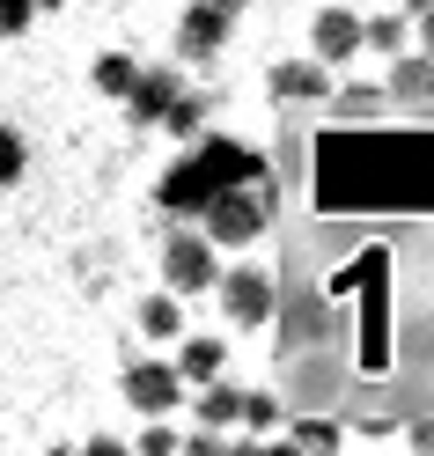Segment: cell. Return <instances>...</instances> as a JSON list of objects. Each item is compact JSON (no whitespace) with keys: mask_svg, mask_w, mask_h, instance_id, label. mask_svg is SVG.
<instances>
[{"mask_svg":"<svg viewBox=\"0 0 434 456\" xmlns=\"http://www.w3.org/2000/svg\"><path fill=\"white\" fill-rule=\"evenodd\" d=\"M413 449H434V419H420V427H413Z\"/></svg>","mask_w":434,"mask_h":456,"instance_id":"24","label":"cell"},{"mask_svg":"<svg viewBox=\"0 0 434 456\" xmlns=\"http://www.w3.org/2000/svg\"><path fill=\"white\" fill-rule=\"evenodd\" d=\"M287 442H295V449H332L339 442V419H295V427H287Z\"/></svg>","mask_w":434,"mask_h":456,"instance_id":"20","label":"cell"},{"mask_svg":"<svg viewBox=\"0 0 434 456\" xmlns=\"http://www.w3.org/2000/svg\"><path fill=\"white\" fill-rule=\"evenodd\" d=\"M236 427H243V435H273V427H280V397H273V390H243Z\"/></svg>","mask_w":434,"mask_h":456,"instance_id":"18","label":"cell"},{"mask_svg":"<svg viewBox=\"0 0 434 456\" xmlns=\"http://www.w3.org/2000/svg\"><path fill=\"white\" fill-rule=\"evenodd\" d=\"M273 207H280V191H273L266 169H258L250 184H221L214 199H199V228H207V243H214V250H243V243L266 236Z\"/></svg>","mask_w":434,"mask_h":456,"instance_id":"2","label":"cell"},{"mask_svg":"<svg viewBox=\"0 0 434 456\" xmlns=\"http://www.w3.org/2000/svg\"><path fill=\"white\" fill-rule=\"evenodd\" d=\"M177 89H184V81H177V67H140V74H133V89H126L119 103H126V118L148 133V126L162 118V103L177 96Z\"/></svg>","mask_w":434,"mask_h":456,"instance_id":"10","label":"cell"},{"mask_svg":"<svg viewBox=\"0 0 434 456\" xmlns=\"http://www.w3.org/2000/svg\"><path fill=\"white\" fill-rule=\"evenodd\" d=\"M214 273H221V250L207 243V228H169V236H162V280H169V295H214Z\"/></svg>","mask_w":434,"mask_h":456,"instance_id":"3","label":"cell"},{"mask_svg":"<svg viewBox=\"0 0 434 456\" xmlns=\"http://www.w3.org/2000/svg\"><path fill=\"white\" fill-rule=\"evenodd\" d=\"M228 8H250V0H228Z\"/></svg>","mask_w":434,"mask_h":456,"instance_id":"26","label":"cell"},{"mask_svg":"<svg viewBox=\"0 0 434 456\" xmlns=\"http://www.w3.org/2000/svg\"><path fill=\"white\" fill-rule=\"evenodd\" d=\"M140 449H148V456H169V449H184V435H177L162 412H148V427H140Z\"/></svg>","mask_w":434,"mask_h":456,"instance_id":"21","label":"cell"},{"mask_svg":"<svg viewBox=\"0 0 434 456\" xmlns=\"http://www.w3.org/2000/svg\"><path fill=\"white\" fill-rule=\"evenodd\" d=\"M192 412H199V427H236L243 390H236V383H221V376H207V383H199V397H192Z\"/></svg>","mask_w":434,"mask_h":456,"instance_id":"14","label":"cell"},{"mask_svg":"<svg viewBox=\"0 0 434 456\" xmlns=\"http://www.w3.org/2000/svg\"><path fill=\"white\" fill-rule=\"evenodd\" d=\"M354 52H361V15H354V8H316V22H309V60L346 67Z\"/></svg>","mask_w":434,"mask_h":456,"instance_id":"8","label":"cell"},{"mask_svg":"<svg viewBox=\"0 0 434 456\" xmlns=\"http://www.w3.org/2000/svg\"><path fill=\"white\" fill-rule=\"evenodd\" d=\"M413 37H420V52H427V60H434V0H427V8H420V30H413Z\"/></svg>","mask_w":434,"mask_h":456,"instance_id":"23","label":"cell"},{"mask_svg":"<svg viewBox=\"0 0 434 456\" xmlns=\"http://www.w3.org/2000/svg\"><path fill=\"white\" fill-rule=\"evenodd\" d=\"M30 15H37V0H0V37H22Z\"/></svg>","mask_w":434,"mask_h":456,"instance_id":"22","label":"cell"},{"mask_svg":"<svg viewBox=\"0 0 434 456\" xmlns=\"http://www.w3.org/2000/svg\"><path fill=\"white\" fill-rule=\"evenodd\" d=\"M397 8H405V15H420V8H427V0H397Z\"/></svg>","mask_w":434,"mask_h":456,"instance_id":"25","label":"cell"},{"mask_svg":"<svg viewBox=\"0 0 434 456\" xmlns=\"http://www.w3.org/2000/svg\"><path fill=\"white\" fill-rule=\"evenodd\" d=\"M184 162L162 177V207H184V214H199V199H214L221 184H250L258 169V148H243V140H228V133H199V140H184Z\"/></svg>","mask_w":434,"mask_h":456,"instance_id":"1","label":"cell"},{"mask_svg":"<svg viewBox=\"0 0 434 456\" xmlns=\"http://www.w3.org/2000/svg\"><path fill=\"white\" fill-rule=\"evenodd\" d=\"M133 74H140V60H133V52H96V67H89L96 96H111V103H119V96L133 89Z\"/></svg>","mask_w":434,"mask_h":456,"instance_id":"17","label":"cell"},{"mask_svg":"<svg viewBox=\"0 0 434 456\" xmlns=\"http://www.w3.org/2000/svg\"><path fill=\"white\" fill-rule=\"evenodd\" d=\"M214 295H221V317L228 324H273L280 317V280L266 265H236V273H214Z\"/></svg>","mask_w":434,"mask_h":456,"instance_id":"4","label":"cell"},{"mask_svg":"<svg viewBox=\"0 0 434 456\" xmlns=\"http://www.w3.org/2000/svg\"><path fill=\"white\" fill-rule=\"evenodd\" d=\"M22 162H30V155H22V133L0 118V191H8V184H22Z\"/></svg>","mask_w":434,"mask_h":456,"instance_id":"19","label":"cell"},{"mask_svg":"<svg viewBox=\"0 0 434 456\" xmlns=\"http://www.w3.org/2000/svg\"><path fill=\"white\" fill-rule=\"evenodd\" d=\"M266 89H273V103H324L332 96V67L324 60H273Z\"/></svg>","mask_w":434,"mask_h":456,"instance_id":"9","label":"cell"},{"mask_svg":"<svg viewBox=\"0 0 434 456\" xmlns=\"http://www.w3.org/2000/svg\"><path fill=\"white\" fill-rule=\"evenodd\" d=\"M383 96H390L397 110H434V60H427L420 45H405V52H390Z\"/></svg>","mask_w":434,"mask_h":456,"instance_id":"7","label":"cell"},{"mask_svg":"<svg viewBox=\"0 0 434 456\" xmlns=\"http://www.w3.org/2000/svg\"><path fill=\"white\" fill-rule=\"evenodd\" d=\"M169 368H177V376L184 383H207V376H221V368H228V338L221 331H177V361H169Z\"/></svg>","mask_w":434,"mask_h":456,"instance_id":"11","label":"cell"},{"mask_svg":"<svg viewBox=\"0 0 434 456\" xmlns=\"http://www.w3.org/2000/svg\"><path fill=\"white\" fill-rule=\"evenodd\" d=\"M228 30H236V8H228V0H192L184 22H177V52L192 67H207V60H221Z\"/></svg>","mask_w":434,"mask_h":456,"instance_id":"5","label":"cell"},{"mask_svg":"<svg viewBox=\"0 0 434 456\" xmlns=\"http://www.w3.org/2000/svg\"><path fill=\"white\" fill-rule=\"evenodd\" d=\"M140 331H148V338H162V346H169V338L184 331V295H169V288H155L148 302H140Z\"/></svg>","mask_w":434,"mask_h":456,"instance_id":"15","label":"cell"},{"mask_svg":"<svg viewBox=\"0 0 434 456\" xmlns=\"http://www.w3.org/2000/svg\"><path fill=\"white\" fill-rule=\"evenodd\" d=\"M405 45H413L405 8H397V15H361V52H383V60H390V52H405Z\"/></svg>","mask_w":434,"mask_h":456,"instance_id":"16","label":"cell"},{"mask_svg":"<svg viewBox=\"0 0 434 456\" xmlns=\"http://www.w3.org/2000/svg\"><path fill=\"white\" fill-rule=\"evenodd\" d=\"M207 103H214V96H199V89H177V96L162 103V118H155V126H162L169 140H199V133H207Z\"/></svg>","mask_w":434,"mask_h":456,"instance_id":"13","label":"cell"},{"mask_svg":"<svg viewBox=\"0 0 434 456\" xmlns=\"http://www.w3.org/2000/svg\"><path fill=\"white\" fill-rule=\"evenodd\" d=\"M324 103L339 110L346 126H368V118H383V110H390V96H383V81H339V89H332Z\"/></svg>","mask_w":434,"mask_h":456,"instance_id":"12","label":"cell"},{"mask_svg":"<svg viewBox=\"0 0 434 456\" xmlns=\"http://www.w3.org/2000/svg\"><path fill=\"white\" fill-rule=\"evenodd\" d=\"M119 390H126V405H140V412H169V405H184V376H177L169 361H126Z\"/></svg>","mask_w":434,"mask_h":456,"instance_id":"6","label":"cell"}]
</instances>
